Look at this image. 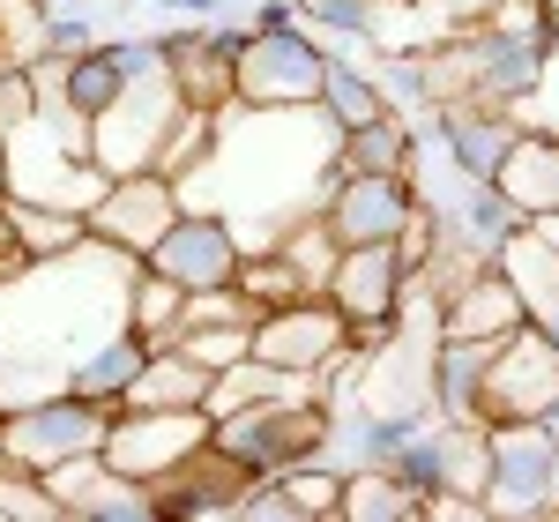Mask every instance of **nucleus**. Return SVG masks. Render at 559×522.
<instances>
[{"label":"nucleus","instance_id":"nucleus-26","mask_svg":"<svg viewBox=\"0 0 559 522\" xmlns=\"http://www.w3.org/2000/svg\"><path fill=\"white\" fill-rule=\"evenodd\" d=\"M8 224H15V239H23L31 261H52V254H68V247L90 239L83 210H52V202H23V194H8Z\"/></svg>","mask_w":559,"mask_h":522},{"label":"nucleus","instance_id":"nucleus-1","mask_svg":"<svg viewBox=\"0 0 559 522\" xmlns=\"http://www.w3.org/2000/svg\"><path fill=\"white\" fill-rule=\"evenodd\" d=\"M336 142L344 128L313 105H216L210 157L194 173H179V210H216L231 224L239 254L276 247L299 217L321 210L329 179H336Z\"/></svg>","mask_w":559,"mask_h":522},{"label":"nucleus","instance_id":"nucleus-5","mask_svg":"<svg viewBox=\"0 0 559 522\" xmlns=\"http://www.w3.org/2000/svg\"><path fill=\"white\" fill-rule=\"evenodd\" d=\"M105 434H112V403H90V395L60 389V395L23 403V411H0V463L52 471L68 455H97Z\"/></svg>","mask_w":559,"mask_h":522},{"label":"nucleus","instance_id":"nucleus-17","mask_svg":"<svg viewBox=\"0 0 559 522\" xmlns=\"http://www.w3.org/2000/svg\"><path fill=\"white\" fill-rule=\"evenodd\" d=\"M508 329H522V299L492 261L440 292V336H485V344H500Z\"/></svg>","mask_w":559,"mask_h":522},{"label":"nucleus","instance_id":"nucleus-18","mask_svg":"<svg viewBox=\"0 0 559 522\" xmlns=\"http://www.w3.org/2000/svg\"><path fill=\"white\" fill-rule=\"evenodd\" d=\"M485 366H492L485 336H440L432 344V411L448 426H485Z\"/></svg>","mask_w":559,"mask_h":522},{"label":"nucleus","instance_id":"nucleus-8","mask_svg":"<svg viewBox=\"0 0 559 522\" xmlns=\"http://www.w3.org/2000/svg\"><path fill=\"white\" fill-rule=\"evenodd\" d=\"M194 448H210V411L194 403V411H112V434H105V463L112 471H128V478L157 485L165 471H179Z\"/></svg>","mask_w":559,"mask_h":522},{"label":"nucleus","instance_id":"nucleus-22","mask_svg":"<svg viewBox=\"0 0 559 522\" xmlns=\"http://www.w3.org/2000/svg\"><path fill=\"white\" fill-rule=\"evenodd\" d=\"M426 493L411 478H395L388 463H366L344 478V500H336V522H418Z\"/></svg>","mask_w":559,"mask_h":522},{"label":"nucleus","instance_id":"nucleus-21","mask_svg":"<svg viewBox=\"0 0 559 522\" xmlns=\"http://www.w3.org/2000/svg\"><path fill=\"white\" fill-rule=\"evenodd\" d=\"M173 83H179V105H231V38L216 31H173Z\"/></svg>","mask_w":559,"mask_h":522},{"label":"nucleus","instance_id":"nucleus-28","mask_svg":"<svg viewBox=\"0 0 559 522\" xmlns=\"http://www.w3.org/2000/svg\"><path fill=\"white\" fill-rule=\"evenodd\" d=\"M247 299L269 313V306H292V299H306V276L292 269V261L276 254V247H261V254H239V276H231Z\"/></svg>","mask_w":559,"mask_h":522},{"label":"nucleus","instance_id":"nucleus-16","mask_svg":"<svg viewBox=\"0 0 559 522\" xmlns=\"http://www.w3.org/2000/svg\"><path fill=\"white\" fill-rule=\"evenodd\" d=\"M492 269L515 284L522 321H537V329L559 344V247H552V239H545L537 224H515V232H508V247L492 254Z\"/></svg>","mask_w":559,"mask_h":522},{"label":"nucleus","instance_id":"nucleus-25","mask_svg":"<svg viewBox=\"0 0 559 522\" xmlns=\"http://www.w3.org/2000/svg\"><path fill=\"white\" fill-rule=\"evenodd\" d=\"M403 165H411V120L403 112L344 128V142H336V173H403Z\"/></svg>","mask_w":559,"mask_h":522},{"label":"nucleus","instance_id":"nucleus-35","mask_svg":"<svg viewBox=\"0 0 559 522\" xmlns=\"http://www.w3.org/2000/svg\"><path fill=\"white\" fill-rule=\"evenodd\" d=\"M537 8H545V15H552V23H559V0H537Z\"/></svg>","mask_w":559,"mask_h":522},{"label":"nucleus","instance_id":"nucleus-31","mask_svg":"<svg viewBox=\"0 0 559 522\" xmlns=\"http://www.w3.org/2000/svg\"><path fill=\"white\" fill-rule=\"evenodd\" d=\"M508 112H515L530 134H559V38L545 45V68H537V83L522 90Z\"/></svg>","mask_w":559,"mask_h":522},{"label":"nucleus","instance_id":"nucleus-7","mask_svg":"<svg viewBox=\"0 0 559 522\" xmlns=\"http://www.w3.org/2000/svg\"><path fill=\"white\" fill-rule=\"evenodd\" d=\"M552 403H559V344L537 321H522V329H508L492 344V366H485V426H500V418H545Z\"/></svg>","mask_w":559,"mask_h":522},{"label":"nucleus","instance_id":"nucleus-12","mask_svg":"<svg viewBox=\"0 0 559 522\" xmlns=\"http://www.w3.org/2000/svg\"><path fill=\"white\" fill-rule=\"evenodd\" d=\"M90 217V239H112L128 254H150L165 239V224L179 217V187L165 173H120L105 179V194L83 210Z\"/></svg>","mask_w":559,"mask_h":522},{"label":"nucleus","instance_id":"nucleus-11","mask_svg":"<svg viewBox=\"0 0 559 522\" xmlns=\"http://www.w3.org/2000/svg\"><path fill=\"white\" fill-rule=\"evenodd\" d=\"M142 269L173 276L179 292H216V284L239 276V239H231V224L216 217V210H179L165 224V239L142 254Z\"/></svg>","mask_w":559,"mask_h":522},{"label":"nucleus","instance_id":"nucleus-13","mask_svg":"<svg viewBox=\"0 0 559 522\" xmlns=\"http://www.w3.org/2000/svg\"><path fill=\"white\" fill-rule=\"evenodd\" d=\"M38 478L52 485L60 522H150V515H157L150 485L128 478V471H112L105 455H68V463L38 471Z\"/></svg>","mask_w":559,"mask_h":522},{"label":"nucleus","instance_id":"nucleus-9","mask_svg":"<svg viewBox=\"0 0 559 522\" xmlns=\"http://www.w3.org/2000/svg\"><path fill=\"white\" fill-rule=\"evenodd\" d=\"M411 217L418 194L403 173H336L321 194V224L336 232V247H395Z\"/></svg>","mask_w":559,"mask_h":522},{"label":"nucleus","instance_id":"nucleus-20","mask_svg":"<svg viewBox=\"0 0 559 522\" xmlns=\"http://www.w3.org/2000/svg\"><path fill=\"white\" fill-rule=\"evenodd\" d=\"M492 187L508 194L522 210V224L530 217H559V134H515V150H508V165L492 173Z\"/></svg>","mask_w":559,"mask_h":522},{"label":"nucleus","instance_id":"nucleus-14","mask_svg":"<svg viewBox=\"0 0 559 522\" xmlns=\"http://www.w3.org/2000/svg\"><path fill=\"white\" fill-rule=\"evenodd\" d=\"M344 344H350V321L336 313L329 292H306V299H292V306H269V313L254 321V358L306 366V373H321Z\"/></svg>","mask_w":559,"mask_h":522},{"label":"nucleus","instance_id":"nucleus-4","mask_svg":"<svg viewBox=\"0 0 559 522\" xmlns=\"http://www.w3.org/2000/svg\"><path fill=\"white\" fill-rule=\"evenodd\" d=\"M173 120H179V83H173V68L120 83V97H112V105L90 120V157H97V173H105V179H120V173H157V150H165Z\"/></svg>","mask_w":559,"mask_h":522},{"label":"nucleus","instance_id":"nucleus-32","mask_svg":"<svg viewBox=\"0 0 559 522\" xmlns=\"http://www.w3.org/2000/svg\"><path fill=\"white\" fill-rule=\"evenodd\" d=\"M23 239H15V224H8V202H0V276H15V269H23Z\"/></svg>","mask_w":559,"mask_h":522},{"label":"nucleus","instance_id":"nucleus-2","mask_svg":"<svg viewBox=\"0 0 559 522\" xmlns=\"http://www.w3.org/2000/svg\"><path fill=\"white\" fill-rule=\"evenodd\" d=\"M329 75V45L306 31L299 0L269 8V23L231 45V97L239 105H313Z\"/></svg>","mask_w":559,"mask_h":522},{"label":"nucleus","instance_id":"nucleus-30","mask_svg":"<svg viewBox=\"0 0 559 522\" xmlns=\"http://www.w3.org/2000/svg\"><path fill=\"white\" fill-rule=\"evenodd\" d=\"M194 366H210V373H224L231 358H247L254 351V321H216V329H179L173 336Z\"/></svg>","mask_w":559,"mask_h":522},{"label":"nucleus","instance_id":"nucleus-6","mask_svg":"<svg viewBox=\"0 0 559 522\" xmlns=\"http://www.w3.org/2000/svg\"><path fill=\"white\" fill-rule=\"evenodd\" d=\"M492 440V485H485V515H559V440L545 418H500L485 426Z\"/></svg>","mask_w":559,"mask_h":522},{"label":"nucleus","instance_id":"nucleus-10","mask_svg":"<svg viewBox=\"0 0 559 522\" xmlns=\"http://www.w3.org/2000/svg\"><path fill=\"white\" fill-rule=\"evenodd\" d=\"M336 313L350 321V344H381L388 329H395V292H403V254L395 247H344L336 269H329V284H321Z\"/></svg>","mask_w":559,"mask_h":522},{"label":"nucleus","instance_id":"nucleus-23","mask_svg":"<svg viewBox=\"0 0 559 522\" xmlns=\"http://www.w3.org/2000/svg\"><path fill=\"white\" fill-rule=\"evenodd\" d=\"M142 358H150V344H142L134 329H112V336H105V344H97L83 366L68 373V389L90 395V403H112V411H120V395H128V381L142 373Z\"/></svg>","mask_w":559,"mask_h":522},{"label":"nucleus","instance_id":"nucleus-34","mask_svg":"<svg viewBox=\"0 0 559 522\" xmlns=\"http://www.w3.org/2000/svg\"><path fill=\"white\" fill-rule=\"evenodd\" d=\"M0 202H8V142H0Z\"/></svg>","mask_w":559,"mask_h":522},{"label":"nucleus","instance_id":"nucleus-27","mask_svg":"<svg viewBox=\"0 0 559 522\" xmlns=\"http://www.w3.org/2000/svg\"><path fill=\"white\" fill-rule=\"evenodd\" d=\"M179 306H187V292H179L173 276L134 269V284H128V329L142 336V344H173V336H179Z\"/></svg>","mask_w":559,"mask_h":522},{"label":"nucleus","instance_id":"nucleus-29","mask_svg":"<svg viewBox=\"0 0 559 522\" xmlns=\"http://www.w3.org/2000/svg\"><path fill=\"white\" fill-rule=\"evenodd\" d=\"M284 500H292V522H336L344 478H336L329 463H292V471H284Z\"/></svg>","mask_w":559,"mask_h":522},{"label":"nucleus","instance_id":"nucleus-15","mask_svg":"<svg viewBox=\"0 0 559 522\" xmlns=\"http://www.w3.org/2000/svg\"><path fill=\"white\" fill-rule=\"evenodd\" d=\"M515 134H522V120L508 105H485V97H448V105H440V142H448V157L471 179L500 173L508 150H515Z\"/></svg>","mask_w":559,"mask_h":522},{"label":"nucleus","instance_id":"nucleus-3","mask_svg":"<svg viewBox=\"0 0 559 522\" xmlns=\"http://www.w3.org/2000/svg\"><path fill=\"white\" fill-rule=\"evenodd\" d=\"M321 426H329V395L321 403H239L210 418V448L231 455L247 478H284L292 463H313Z\"/></svg>","mask_w":559,"mask_h":522},{"label":"nucleus","instance_id":"nucleus-19","mask_svg":"<svg viewBox=\"0 0 559 522\" xmlns=\"http://www.w3.org/2000/svg\"><path fill=\"white\" fill-rule=\"evenodd\" d=\"M210 381H216V373H210V366H194L179 344H150L142 373L128 381L120 403H128V411H194V403L210 411Z\"/></svg>","mask_w":559,"mask_h":522},{"label":"nucleus","instance_id":"nucleus-24","mask_svg":"<svg viewBox=\"0 0 559 522\" xmlns=\"http://www.w3.org/2000/svg\"><path fill=\"white\" fill-rule=\"evenodd\" d=\"M321 112L336 120V128H366V120H381L388 97L373 83V68L366 60H350V52H329V75H321Z\"/></svg>","mask_w":559,"mask_h":522},{"label":"nucleus","instance_id":"nucleus-33","mask_svg":"<svg viewBox=\"0 0 559 522\" xmlns=\"http://www.w3.org/2000/svg\"><path fill=\"white\" fill-rule=\"evenodd\" d=\"M530 224H537V232H545V239L559 247V217H530Z\"/></svg>","mask_w":559,"mask_h":522}]
</instances>
